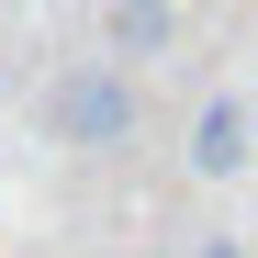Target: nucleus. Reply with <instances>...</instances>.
Returning a JSON list of instances; mask_svg holds the SVG:
<instances>
[{"mask_svg":"<svg viewBox=\"0 0 258 258\" xmlns=\"http://www.w3.org/2000/svg\"><path fill=\"white\" fill-rule=\"evenodd\" d=\"M135 123H146L135 68H112V56H68V68L45 79V135H56V146H79V157H123V146H135Z\"/></svg>","mask_w":258,"mask_h":258,"instance_id":"obj_1","label":"nucleus"},{"mask_svg":"<svg viewBox=\"0 0 258 258\" xmlns=\"http://www.w3.org/2000/svg\"><path fill=\"white\" fill-rule=\"evenodd\" d=\"M180 45H191L180 0H101V56L112 68H168Z\"/></svg>","mask_w":258,"mask_h":258,"instance_id":"obj_2","label":"nucleus"},{"mask_svg":"<svg viewBox=\"0 0 258 258\" xmlns=\"http://www.w3.org/2000/svg\"><path fill=\"white\" fill-rule=\"evenodd\" d=\"M258 157V112L225 90V101H202V123H191V168L202 180H236V168Z\"/></svg>","mask_w":258,"mask_h":258,"instance_id":"obj_3","label":"nucleus"},{"mask_svg":"<svg viewBox=\"0 0 258 258\" xmlns=\"http://www.w3.org/2000/svg\"><path fill=\"white\" fill-rule=\"evenodd\" d=\"M191 258H236V247H225V236H202V247H191Z\"/></svg>","mask_w":258,"mask_h":258,"instance_id":"obj_4","label":"nucleus"}]
</instances>
